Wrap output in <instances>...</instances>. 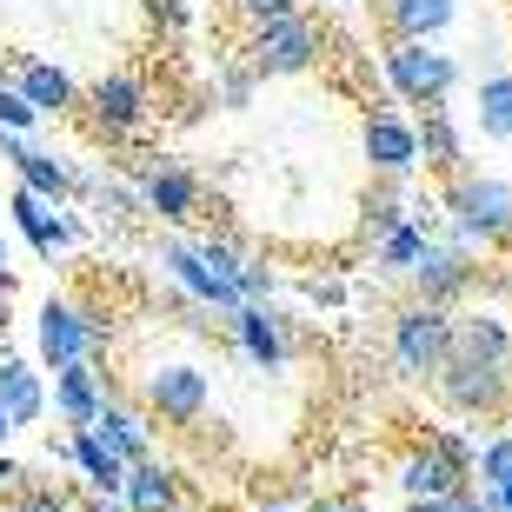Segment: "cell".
I'll use <instances>...</instances> for the list:
<instances>
[{"instance_id": "cell-19", "label": "cell", "mask_w": 512, "mask_h": 512, "mask_svg": "<svg viewBox=\"0 0 512 512\" xmlns=\"http://www.w3.org/2000/svg\"><path fill=\"white\" fill-rule=\"evenodd\" d=\"M173 499H180V486H173V473L153 466V459H133L127 479H120V506L127 512H173Z\"/></svg>"}, {"instance_id": "cell-10", "label": "cell", "mask_w": 512, "mask_h": 512, "mask_svg": "<svg viewBox=\"0 0 512 512\" xmlns=\"http://www.w3.org/2000/svg\"><path fill=\"white\" fill-rule=\"evenodd\" d=\"M366 160H373V173H380V180H406V173L419 167V133L406 127V120L399 114H373L366 120Z\"/></svg>"}, {"instance_id": "cell-22", "label": "cell", "mask_w": 512, "mask_h": 512, "mask_svg": "<svg viewBox=\"0 0 512 512\" xmlns=\"http://www.w3.org/2000/svg\"><path fill=\"white\" fill-rule=\"evenodd\" d=\"M40 406H47V399H40V380H34V373H27L20 360H0V413L14 419V426H34Z\"/></svg>"}, {"instance_id": "cell-29", "label": "cell", "mask_w": 512, "mask_h": 512, "mask_svg": "<svg viewBox=\"0 0 512 512\" xmlns=\"http://www.w3.org/2000/svg\"><path fill=\"white\" fill-rule=\"evenodd\" d=\"M34 120H40V114L20 100V87H7V80H0V127H7V133H27Z\"/></svg>"}, {"instance_id": "cell-20", "label": "cell", "mask_w": 512, "mask_h": 512, "mask_svg": "<svg viewBox=\"0 0 512 512\" xmlns=\"http://www.w3.org/2000/svg\"><path fill=\"white\" fill-rule=\"evenodd\" d=\"M94 433L114 446L120 459H153V433H147V419L140 413H127V406H114V399H100V413H94Z\"/></svg>"}, {"instance_id": "cell-16", "label": "cell", "mask_w": 512, "mask_h": 512, "mask_svg": "<svg viewBox=\"0 0 512 512\" xmlns=\"http://www.w3.org/2000/svg\"><path fill=\"white\" fill-rule=\"evenodd\" d=\"M67 459H80V473H87V486H94V493H120V479H127V459H120L114 446L94 433V426H74Z\"/></svg>"}, {"instance_id": "cell-1", "label": "cell", "mask_w": 512, "mask_h": 512, "mask_svg": "<svg viewBox=\"0 0 512 512\" xmlns=\"http://www.w3.org/2000/svg\"><path fill=\"white\" fill-rule=\"evenodd\" d=\"M439 393L453 413H499L512 393V340L506 326L486 320V313H466L453 320V340H446V360H439Z\"/></svg>"}, {"instance_id": "cell-39", "label": "cell", "mask_w": 512, "mask_h": 512, "mask_svg": "<svg viewBox=\"0 0 512 512\" xmlns=\"http://www.w3.org/2000/svg\"><path fill=\"white\" fill-rule=\"evenodd\" d=\"M0 280H7V240H0Z\"/></svg>"}, {"instance_id": "cell-36", "label": "cell", "mask_w": 512, "mask_h": 512, "mask_svg": "<svg viewBox=\"0 0 512 512\" xmlns=\"http://www.w3.org/2000/svg\"><path fill=\"white\" fill-rule=\"evenodd\" d=\"M14 479H20V466H14V459H7V453H0V493H7Z\"/></svg>"}, {"instance_id": "cell-5", "label": "cell", "mask_w": 512, "mask_h": 512, "mask_svg": "<svg viewBox=\"0 0 512 512\" xmlns=\"http://www.w3.org/2000/svg\"><path fill=\"white\" fill-rule=\"evenodd\" d=\"M386 80H393L399 100H413V107H439V100L453 94V54H439V47H426V40H399L393 54H386Z\"/></svg>"}, {"instance_id": "cell-28", "label": "cell", "mask_w": 512, "mask_h": 512, "mask_svg": "<svg viewBox=\"0 0 512 512\" xmlns=\"http://www.w3.org/2000/svg\"><path fill=\"white\" fill-rule=\"evenodd\" d=\"M399 220H406V213H399V180H380L373 200H366V227L386 233V227H399Z\"/></svg>"}, {"instance_id": "cell-14", "label": "cell", "mask_w": 512, "mask_h": 512, "mask_svg": "<svg viewBox=\"0 0 512 512\" xmlns=\"http://www.w3.org/2000/svg\"><path fill=\"white\" fill-rule=\"evenodd\" d=\"M100 373L87 360H74V366H54V406H60V419L67 426H94V413H100Z\"/></svg>"}, {"instance_id": "cell-6", "label": "cell", "mask_w": 512, "mask_h": 512, "mask_svg": "<svg viewBox=\"0 0 512 512\" xmlns=\"http://www.w3.org/2000/svg\"><path fill=\"white\" fill-rule=\"evenodd\" d=\"M446 207H453L459 247H479V240L512 233V187H499V180H453Z\"/></svg>"}, {"instance_id": "cell-37", "label": "cell", "mask_w": 512, "mask_h": 512, "mask_svg": "<svg viewBox=\"0 0 512 512\" xmlns=\"http://www.w3.org/2000/svg\"><path fill=\"white\" fill-rule=\"evenodd\" d=\"M493 506H499V512H512V493H499V499H493Z\"/></svg>"}, {"instance_id": "cell-17", "label": "cell", "mask_w": 512, "mask_h": 512, "mask_svg": "<svg viewBox=\"0 0 512 512\" xmlns=\"http://www.w3.org/2000/svg\"><path fill=\"white\" fill-rule=\"evenodd\" d=\"M14 227L27 233V240H34V253H47V260L74 240V227H60V220H54V200H40L34 187H14Z\"/></svg>"}, {"instance_id": "cell-32", "label": "cell", "mask_w": 512, "mask_h": 512, "mask_svg": "<svg viewBox=\"0 0 512 512\" xmlns=\"http://www.w3.org/2000/svg\"><path fill=\"white\" fill-rule=\"evenodd\" d=\"M247 20H280V14H300V0H240Z\"/></svg>"}, {"instance_id": "cell-27", "label": "cell", "mask_w": 512, "mask_h": 512, "mask_svg": "<svg viewBox=\"0 0 512 512\" xmlns=\"http://www.w3.org/2000/svg\"><path fill=\"white\" fill-rule=\"evenodd\" d=\"M473 466H479V486L486 493H512V439H493V446H479L473 453Z\"/></svg>"}, {"instance_id": "cell-35", "label": "cell", "mask_w": 512, "mask_h": 512, "mask_svg": "<svg viewBox=\"0 0 512 512\" xmlns=\"http://www.w3.org/2000/svg\"><path fill=\"white\" fill-rule=\"evenodd\" d=\"M87 512H127V506H120V493H94V506H87Z\"/></svg>"}, {"instance_id": "cell-24", "label": "cell", "mask_w": 512, "mask_h": 512, "mask_svg": "<svg viewBox=\"0 0 512 512\" xmlns=\"http://www.w3.org/2000/svg\"><path fill=\"white\" fill-rule=\"evenodd\" d=\"M386 20L399 40H433L453 20V0H386Z\"/></svg>"}, {"instance_id": "cell-23", "label": "cell", "mask_w": 512, "mask_h": 512, "mask_svg": "<svg viewBox=\"0 0 512 512\" xmlns=\"http://www.w3.org/2000/svg\"><path fill=\"white\" fill-rule=\"evenodd\" d=\"M473 120L486 140H512V74H486L473 94Z\"/></svg>"}, {"instance_id": "cell-4", "label": "cell", "mask_w": 512, "mask_h": 512, "mask_svg": "<svg viewBox=\"0 0 512 512\" xmlns=\"http://www.w3.org/2000/svg\"><path fill=\"white\" fill-rule=\"evenodd\" d=\"M320 60V27L306 14H280V20H260V34H253V47H247V67L260 80H273V74H306Z\"/></svg>"}, {"instance_id": "cell-7", "label": "cell", "mask_w": 512, "mask_h": 512, "mask_svg": "<svg viewBox=\"0 0 512 512\" xmlns=\"http://www.w3.org/2000/svg\"><path fill=\"white\" fill-rule=\"evenodd\" d=\"M140 399H147L153 419H167V426H193V419L207 413L213 380L200 373V366H153L147 380H140Z\"/></svg>"}, {"instance_id": "cell-9", "label": "cell", "mask_w": 512, "mask_h": 512, "mask_svg": "<svg viewBox=\"0 0 512 512\" xmlns=\"http://www.w3.org/2000/svg\"><path fill=\"white\" fill-rule=\"evenodd\" d=\"M233 340H240V353H247L260 373H280L286 353H293L286 320L273 313V306H260V300H240V306H233Z\"/></svg>"}, {"instance_id": "cell-11", "label": "cell", "mask_w": 512, "mask_h": 512, "mask_svg": "<svg viewBox=\"0 0 512 512\" xmlns=\"http://www.w3.org/2000/svg\"><path fill=\"white\" fill-rule=\"evenodd\" d=\"M413 280H419V293L426 300H453L459 286L473 280V247H439V240H426L419 247V260H413Z\"/></svg>"}, {"instance_id": "cell-12", "label": "cell", "mask_w": 512, "mask_h": 512, "mask_svg": "<svg viewBox=\"0 0 512 512\" xmlns=\"http://www.w3.org/2000/svg\"><path fill=\"white\" fill-rule=\"evenodd\" d=\"M459 486H466V466H453L439 446H419V453L399 459V493L406 499H446Z\"/></svg>"}, {"instance_id": "cell-21", "label": "cell", "mask_w": 512, "mask_h": 512, "mask_svg": "<svg viewBox=\"0 0 512 512\" xmlns=\"http://www.w3.org/2000/svg\"><path fill=\"white\" fill-rule=\"evenodd\" d=\"M20 100L34 107V114H60V107H74V80L47 67V60H27L20 67Z\"/></svg>"}, {"instance_id": "cell-30", "label": "cell", "mask_w": 512, "mask_h": 512, "mask_svg": "<svg viewBox=\"0 0 512 512\" xmlns=\"http://www.w3.org/2000/svg\"><path fill=\"white\" fill-rule=\"evenodd\" d=\"M14 512H74V499L54 493V486H27V493L14 499Z\"/></svg>"}, {"instance_id": "cell-8", "label": "cell", "mask_w": 512, "mask_h": 512, "mask_svg": "<svg viewBox=\"0 0 512 512\" xmlns=\"http://www.w3.org/2000/svg\"><path fill=\"white\" fill-rule=\"evenodd\" d=\"M100 333H107V326H100L94 313H80V306H67V300H47V306H40V360H47V366L94 360Z\"/></svg>"}, {"instance_id": "cell-25", "label": "cell", "mask_w": 512, "mask_h": 512, "mask_svg": "<svg viewBox=\"0 0 512 512\" xmlns=\"http://www.w3.org/2000/svg\"><path fill=\"white\" fill-rule=\"evenodd\" d=\"M413 133H419V153H426V167L459 173V133H453V120H446V107H426V127H413Z\"/></svg>"}, {"instance_id": "cell-2", "label": "cell", "mask_w": 512, "mask_h": 512, "mask_svg": "<svg viewBox=\"0 0 512 512\" xmlns=\"http://www.w3.org/2000/svg\"><path fill=\"white\" fill-rule=\"evenodd\" d=\"M160 266H167L200 306L233 313V306L247 300V293H240V266L247 260H240L233 247H220V240H200V247H193V240H167V247H160Z\"/></svg>"}, {"instance_id": "cell-26", "label": "cell", "mask_w": 512, "mask_h": 512, "mask_svg": "<svg viewBox=\"0 0 512 512\" xmlns=\"http://www.w3.org/2000/svg\"><path fill=\"white\" fill-rule=\"evenodd\" d=\"M433 233L419 227V220H399V227H386L380 233V266L386 273H413V260H419V247H426Z\"/></svg>"}, {"instance_id": "cell-3", "label": "cell", "mask_w": 512, "mask_h": 512, "mask_svg": "<svg viewBox=\"0 0 512 512\" xmlns=\"http://www.w3.org/2000/svg\"><path fill=\"white\" fill-rule=\"evenodd\" d=\"M446 340H453V313L446 300H419L393 320V366L406 380H433L439 360H446Z\"/></svg>"}, {"instance_id": "cell-40", "label": "cell", "mask_w": 512, "mask_h": 512, "mask_svg": "<svg viewBox=\"0 0 512 512\" xmlns=\"http://www.w3.org/2000/svg\"><path fill=\"white\" fill-rule=\"evenodd\" d=\"M260 512H286V506H260Z\"/></svg>"}, {"instance_id": "cell-15", "label": "cell", "mask_w": 512, "mask_h": 512, "mask_svg": "<svg viewBox=\"0 0 512 512\" xmlns=\"http://www.w3.org/2000/svg\"><path fill=\"white\" fill-rule=\"evenodd\" d=\"M0 153H7V160L20 167V187H34L40 200H60V193L74 187V180H67V167H60L54 153H34L27 140H20V133H7V127H0Z\"/></svg>"}, {"instance_id": "cell-38", "label": "cell", "mask_w": 512, "mask_h": 512, "mask_svg": "<svg viewBox=\"0 0 512 512\" xmlns=\"http://www.w3.org/2000/svg\"><path fill=\"white\" fill-rule=\"evenodd\" d=\"M7 433H14V419H7V413H0V439H7Z\"/></svg>"}, {"instance_id": "cell-31", "label": "cell", "mask_w": 512, "mask_h": 512, "mask_svg": "<svg viewBox=\"0 0 512 512\" xmlns=\"http://www.w3.org/2000/svg\"><path fill=\"white\" fill-rule=\"evenodd\" d=\"M413 512H479V499L459 486V493H446V499H413Z\"/></svg>"}, {"instance_id": "cell-13", "label": "cell", "mask_w": 512, "mask_h": 512, "mask_svg": "<svg viewBox=\"0 0 512 512\" xmlns=\"http://www.w3.org/2000/svg\"><path fill=\"white\" fill-rule=\"evenodd\" d=\"M140 187H147V207L160 213V220H193V207H200V180H193L187 167H173V160L140 167Z\"/></svg>"}, {"instance_id": "cell-18", "label": "cell", "mask_w": 512, "mask_h": 512, "mask_svg": "<svg viewBox=\"0 0 512 512\" xmlns=\"http://www.w3.org/2000/svg\"><path fill=\"white\" fill-rule=\"evenodd\" d=\"M94 114H100V127H107V133L140 127V114H147V87H140L133 74H107L94 87Z\"/></svg>"}, {"instance_id": "cell-33", "label": "cell", "mask_w": 512, "mask_h": 512, "mask_svg": "<svg viewBox=\"0 0 512 512\" xmlns=\"http://www.w3.org/2000/svg\"><path fill=\"white\" fill-rule=\"evenodd\" d=\"M433 446H439V453H446V459H453V466H466V473H473V446H466V439H459V433H439Z\"/></svg>"}, {"instance_id": "cell-34", "label": "cell", "mask_w": 512, "mask_h": 512, "mask_svg": "<svg viewBox=\"0 0 512 512\" xmlns=\"http://www.w3.org/2000/svg\"><path fill=\"white\" fill-rule=\"evenodd\" d=\"M313 512H366V506H360V499H320Z\"/></svg>"}]
</instances>
